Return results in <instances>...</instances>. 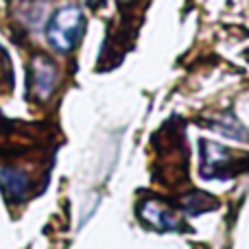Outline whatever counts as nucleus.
I'll return each instance as SVG.
<instances>
[{"label": "nucleus", "mask_w": 249, "mask_h": 249, "mask_svg": "<svg viewBox=\"0 0 249 249\" xmlns=\"http://www.w3.org/2000/svg\"><path fill=\"white\" fill-rule=\"evenodd\" d=\"M181 208H184L186 214H203V212H208V210H214L216 201H212L210 195L193 193V195H188V197H184Z\"/></svg>", "instance_id": "obj_7"}, {"label": "nucleus", "mask_w": 249, "mask_h": 249, "mask_svg": "<svg viewBox=\"0 0 249 249\" xmlns=\"http://www.w3.org/2000/svg\"><path fill=\"white\" fill-rule=\"evenodd\" d=\"M81 2H86V4H90V7H99L103 0H81Z\"/></svg>", "instance_id": "obj_8"}, {"label": "nucleus", "mask_w": 249, "mask_h": 249, "mask_svg": "<svg viewBox=\"0 0 249 249\" xmlns=\"http://www.w3.org/2000/svg\"><path fill=\"white\" fill-rule=\"evenodd\" d=\"M83 31H86V18H83L81 7L66 4V7L57 9L51 16V20H48L46 39L53 51L66 55L79 44Z\"/></svg>", "instance_id": "obj_1"}, {"label": "nucleus", "mask_w": 249, "mask_h": 249, "mask_svg": "<svg viewBox=\"0 0 249 249\" xmlns=\"http://www.w3.org/2000/svg\"><path fill=\"white\" fill-rule=\"evenodd\" d=\"M59 81L57 66L48 57H35L31 61V96L39 103L48 101L53 96Z\"/></svg>", "instance_id": "obj_4"}, {"label": "nucleus", "mask_w": 249, "mask_h": 249, "mask_svg": "<svg viewBox=\"0 0 249 249\" xmlns=\"http://www.w3.org/2000/svg\"><path fill=\"white\" fill-rule=\"evenodd\" d=\"M138 216L146 228L155 232H181L184 230L179 216L173 214L162 201H155V199H142L138 203Z\"/></svg>", "instance_id": "obj_3"}, {"label": "nucleus", "mask_w": 249, "mask_h": 249, "mask_svg": "<svg viewBox=\"0 0 249 249\" xmlns=\"http://www.w3.org/2000/svg\"><path fill=\"white\" fill-rule=\"evenodd\" d=\"M0 190L4 199L11 203L26 201V197L31 195V175L16 166L0 168Z\"/></svg>", "instance_id": "obj_5"}, {"label": "nucleus", "mask_w": 249, "mask_h": 249, "mask_svg": "<svg viewBox=\"0 0 249 249\" xmlns=\"http://www.w3.org/2000/svg\"><path fill=\"white\" fill-rule=\"evenodd\" d=\"M210 127H212V131H219V133H223V136L232 138V140H238V142L249 140V133L245 131V127L234 121L232 114H223V116L214 118V121L210 123Z\"/></svg>", "instance_id": "obj_6"}, {"label": "nucleus", "mask_w": 249, "mask_h": 249, "mask_svg": "<svg viewBox=\"0 0 249 249\" xmlns=\"http://www.w3.org/2000/svg\"><path fill=\"white\" fill-rule=\"evenodd\" d=\"M201 177L203 179H228L236 175L238 168L232 166L236 164V158L232 151L225 146L214 144V142H201Z\"/></svg>", "instance_id": "obj_2"}]
</instances>
